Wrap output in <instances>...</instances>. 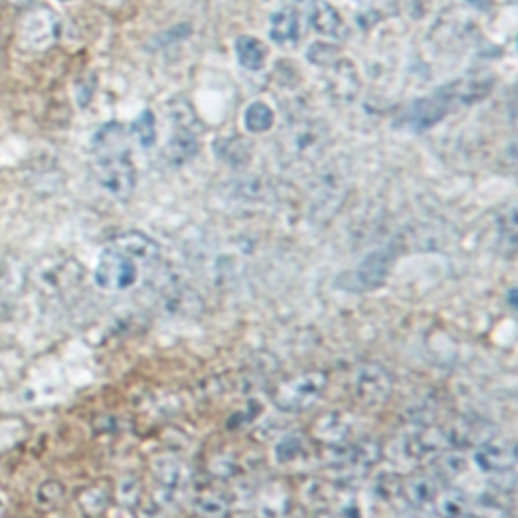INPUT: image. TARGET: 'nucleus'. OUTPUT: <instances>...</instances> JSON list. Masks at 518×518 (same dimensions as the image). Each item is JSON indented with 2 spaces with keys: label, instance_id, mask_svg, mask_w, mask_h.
Instances as JSON below:
<instances>
[{
  "label": "nucleus",
  "instance_id": "9d476101",
  "mask_svg": "<svg viewBox=\"0 0 518 518\" xmlns=\"http://www.w3.org/2000/svg\"><path fill=\"white\" fill-rule=\"evenodd\" d=\"M472 460L480 472H508L518 464V444L512 440L490 438L488 442L476 448Z\"/></svg>",
  "mask_w": 518,
  "mask_h": 518
},
{
  "label": "nucleus",
  "instance_id": "aec40b11",
  "mask_svg": "<svg viewBox=\"0 0 518 518\" xmlns=\"http://www.w3.org/2000/svg\"><path fill=\"white\" fill-rule=\"evenodd\" d=\"M274 460L278 466L294 468L312 460V450L302 434H288L274 446Z\"/></svg>",
  "mask_w": 518,
  "mask_h": 518
},
{
  "label": "nucleus",
  "instance_id": "b1692460",
  "mask_svg": "<svg viewBox=\"0 0 518 518\" xmlns=\"http://www.w3.org/2000/svg\"><path fill=\"white\" fill-rule=\"evenodd\" d=\"M215 154L229 166H245L251 160V144L241 136L219 138L215 142Z\"/></svg>",
  "mask_w": 518,
  "mask_h": 518
},
{
  "label": "nucleus",
  "instance_id": "a18cd8bd",
  "mask_svg": "<svg viewBox=\"0 0 518 518\" xmlns=\"http://www.w3.org/2000/svg\"><path fill=\"white\" fill-rule=\"evenodd\" d=\"M318 518H338V516H332V514H320Z\"/></svg>",
  "mask_w": 518,
  "mask_h": 518
},
{
  "label": "nucleus",
  "instance_id": "4468645a",
  "mask_svg": "<svg viewBox=\"0 0 518 518\" xmlns=\"http://www.w3.org/2000/svg\"><path fill=\"white\" fill-rule=\"evenodd\" d=\"M112 245L118 247L120 251L128 253L130 257L136 259L138 264H144V266H150V264L158 262V257H160L158 243L142 231H134V229L122 231L114 237Z\"/></svg>",
  "mask_w": 518,
  "mask_h": 518
},
{
  "label": "nucleus",
  "instance_id": "a211bd4d",
  "mask_svg": "<svg viewBox=\"0 0 518 518\" xmlns=\"http://www.w3.org/2000/svg\"><path fill=\"white\" fill-rule=\"evenodd\" d=\"M310 25L322 37H330V39L347 37V25H344L340 13L332 5H328L326 0H312Z\"/></svg>",
  "mask_w": 518,
  "mask_h": 518
},
{
  "label": "nucleus",
  "instance_id": "412c9836",
  "mask_svg": "<svg viewBox=\"0 0 518 518\" xmlns=\"http://www.w3.org/2000/svg\"><path fill=\"white\" fill-rule=\"evenodd\" d=\"M403 490H405V500L419 510H429L436 504V498L442 492L438 480L429 474H417L409 478L403 484Z\"/></svg>",
  "mask_w": 518,
  "mask_h": 518
},
{
  "label": "nucleus",
  "instance_id": "ea45409f",
  "mask_svg": "<svg viewBox=\"0 0 518 518\" xmlns=\"http://www.w3.org/2000/svg\"><path fill=\"white\" fill-rule=\"evenodd\" d=\"M466 3L478 11H488L492 7V0H466Z\"/></svg>",
  "mask_w": 518,
  "mask_h": 518
},
{
  "label": "nucleus",
  "instance_id": "4be33fe9",
  "mask_svg": "<svg viewBox=\"0 0 518 518\" xmlns=\"http://www.w3.org/2000/svg\"><path fill=\"white\" fill-rule=\"evenodd\" d=\"M498 243L506 253L518 251V201L508 203L496 219Z\"/></svg>",
  "mask_w": 518,
  "mask_h": 518
},
{
  "label": "nucleus",
  "instance_id": "9b49d317",
  "mask_svg": "<svg viewBox=\"0 0 518 518\" xmlns=\"http://www.w3.org/2000/svg\"><path fill=\"white\" fill-rule=\"evenodd\" d=\"M450 112H452L450 102L446 100L442 90H438L436 94L413 102L403 116V124L415 132H423L438 126Z\"/></svg>",
  "mask_w": 518,
  "mask_h": 518
},
{
  "label": "nucleus",
  "instance_id": "f257e3e1",
  "mask_svg": "<svg viewBox=\"0 0 518 518\" xmlns=\"http://www.w3.org/2000/svg\"><path fill=\"white\" fill-rule=\"evenodd\" d=\"M92 175L100 189L116 201H128L134 195L136 166L128 150L96 154L92 162Z\"/></svg>",
  "mask_w": 518,
  "mask_h": 518
},
{
  "label": "nucleus",
  "instance_id": "39448f33",
  "mask_svg": "<svg viewBox=\"0 0 518 518\" xmlns=\"http://www.w3.org/2000/svg\"><path fill=\"white\" fill-rule=\"evenodd\" d=\"M61 33V23L49 7H35L21 19L17 27V41L27 51H45L55 45Z\"/></svg>",
  "mask_w": 518,
  "mask_h": 518
},
{
  "label": "nucleus",
  "instance_id": "4c0bfd02",
  "mask_svg": "<svg viewBox=\"0 0 518 518\" xmlns=\"http://www.w3.org/2000/svg\"><path fill=\"white\" fill-rule=\"evenodd\" d=\"M118 496L124 504H134L140 498V482L136 478H126L120 482Z\"/></svg>",
  "mask_w": 518,
  "mask_h": 518
},
{
  "label": "nucleus",
  "instance_id": "c9c22d12",
  "mask_svg": "<svg viewBox=\"0 0 518 518\" xmlns=\"http://www.w3.org/2000/svg\"><path fill=\"white\" fill-rule=\"evenodd\" d=\"M379 494L387 500H395L397 496L405 498V490H403L401 480L395 478V476H389V474L379 478Z\"/></svg>",
  "mask_w": 518,
  "mask_h": 518
},
{
  "label": "nucleus",
  "instance_id": "7ed1b4c3",
  "mask_svg": "<svg viewBox=\"0 0 518 518\" xmlns=\"http://www.w3.org/2000/svg\"><path fill=\"white\" fill-rule=\"evenodd\" d=\"M140 282V264L128 253L108 245L94 268V284L106 294L130 292Z\"/></svg>",
  "mask_w": 518,
  "mask_h": 518
},
{
  "label": "nucleus",
  "instance_id": "6e6552de",
  "mask_svg": "<svg viewBox=\"0 0 518 518\" xmlns=\"http://www.w3.org/2000/svg\"><path fill=\"white\" fill-rule=\"evenodd\" d=\"M326 88L332 100L353 104L361 92V75L351 59H338L326 69Z\"/></svg>",
  "mask_w": 518,
  "mask_h": 518
},
{
  "label": "nucleus",
  "instance_id": "79ce46f5",
  "mask_svg": "<svg viewBox=\"0 0 518 518\" xmlns=\"http://www.w3.org/2000/svg\"><path fill=\"white\" fill-rule=\"evenodd\" d=\"M11 5H15V7H27V5H31L33 0H9Z\"/></svg>",
  "mask_w": 518,
  "mask_h": 518
},
{
  "label": "nucleus",
  "instance_id": "7c9ffc66",
  "mask_svg": "<svg viewBox=\"0 0 518 518\" xmlns=\"http://www.w3.org/2000/svg\"><path fill=\"white\" fill-rule=\"evenodd\" d=\"M434 506L438 508V514L442 518H454V516L466 512L468 500H466V494H462L460 490L450 488V490H444V492L438 494Z\"/></svg>",
  "mask_w": 518,
  "mask_h": 518
},
{
  "label": "nucleus",
  "instance_id": "c756f323",
  "mask_svg": "<svg viewBox=\"0 0 518 518\" xmlns=\"http://www.w3.org/2000/svg\"><path fill=\"white\" fill-rule=\"evenodd\" d=\"M193 506L205 518H223L227 514V500L213 490L197 494Z\"/></svg>",
  "mask_w": 518,
  "mask_h": 518
},
{
  "label": "nucleus",
  "instance_id": "1a4fd4ad",
  "mask_svg": "<svg viewBox=\"0 0 518 518\" xmlns=\"http://www.w3.org/2000/svg\"><path fill=\"white\" fill-rule=\"evenodd\" d=\"M492 88H494V75L474 73L452 81L450 85H446V88H442V94L450 102L452 110H456V108H466L476 102H482L484 98L490 96Z\"/></svg>",
  "mask_w": 518,
  "mask_h": 518
},
{
  "label": "nucleus",
  "instance_id": "f704fd0d",
  "mask_svg": "<svg viewBox=\"0 0 518 518\" xmlns=\"http://www.w3.org/2000/svg\"><path fill=\"white\" fill-rule=\"evenodd\" d=\"M338 518H363V508L355 494L347 492L338 496Z\"/></svg>",
  "mask_w": 518,
  "mask_h": 518
},
{
  "label": "nucleus",
  "instance_id": "a19ab883",
  "mask_svg": "<svg viewBox=\"0 0 518 518\" xmlns=\"http://www.w3.org/2000/svg\"><path fill=\"white\" fill-rule=\"evenodd\" d=\"M508 300H510V304L518 310V290H512V292L508 294Z\"/></svg>",
  "mask_w": 518,
  "mask_h": 518
},
{
  "label": "nucleus",
  "instance_id": "72a5a7b5",
  "mask_svg": "<svg viewBox=\"0 0 518 518\" xmlns=\"http://www.w3.org/2000/svg\"><path fill=\"white\" fill-rule=\"evenodd\" d=\"M306 57H308L310 63L322 65V67H330L334 61L340 59L338 49L334 45H330V43H314V45H310Z\"/></svg>",
  "mask_w": 518,
  "mask_h": 518
},
{
  "label": "nucleus",
  "instance_id": "20e7f679",
  "mask_svg": "<svg viewBox=\"0 0 518 518\" xmlns=\"http://www.w3.org/2000/svg\"><path fill=\"white\" fill-rule=\"evenodd\" d=\"M328 377L322 371H306L282 381L274 391V405L284 413H302L324 395Z\"/></svg>",
  "mask_w": 518,
  "mask_h": 518
},
{
  "label": "nucleus",
  "instance_id": "c85d7f7f",
  "mask_svg": "<svg viewBox=\"0 0 518 518\" xmlns=\"http://www.w3.org/2000/svg\"><path fill=\"white\" fill-rule=\"evenodd\" d=\"M130 134L144 150H150L156 144V118L152 110L140 112V116L130 126Z\"/></svg>",
  "mask_w": 518,
  "mask_h": 518
},
{
  "label": "nucleus",
  "instance_id": "f8f14e48",
  "mask_svg": "<svg viewBox=\"0 0 518 518\" xmlns=\"http://www.w3.org/2000/svg\"><path fill=\"white\" fill-rule=\"evenodd\" d=\"M393 259H395V255L389 247L375 249L373 253H369L353 274L355 288L369 292V290L383 286L393 268Z\"/></svg>",
  "mask_w": 518,
  "mask_h": 518
},
{
  "label": "nucleus",
  "instance_id": "de8ad7c7",
  "mask_svg": "<svg viewBox=\"0 0 518 518\" xmlns=\"http://www.w3.org/2000/svg\"><path fill=\"white\" fill-rule=\"evenodd\" d=\"M284 518H288V516H284Z\"/></svg>",
  "mask_w": 518,
  "mask_h": 518
},
{
  "label": "nucleus",
  "instance_id": "2eb2a0df",
  "mask_svg": "<svg viewBox=\"0 0 518 518\" xmlns=\"http://www.w3.org/2000/svg\"><path fill=\"white\" fill-rule=\"evenodd\" d=\"M448 440H446V431H438V429H423V431H415V434L407 436L403 440V452L411 462H423L431 456L440 454L446 448Z\"/></svg>",
  "mask_w": 518,
  "mask_h": 518
},
{
  "label": "nucleus",
  "instance_id": "5701e85b",
  "mask_svg": "<svg viewBox=\"0 0 518 518\" xmlns=\"http://www.w3.org/2000/svg\"><path fill=\"white\" fill-rule=\"evenodd\" d=\"M235 53L239 59V65L247 71H259L266 63L268 57V49L266 45L255 39V37H239L235 43Z\"/></svg>",
  "mask_w": 518,
  "mask_h": 518
},
{
  "label": "nucleus",
  "instance_id": "c03bdc74",
  "mask_svg": "<svg viewBox=\"0 0 518 518\" xmlns=\"http://www.w3.org/2000/svg\"><path fill=\"white\" fill-rule=\"evenodd\" d=\"M231 518H251L249 514H235V516H231Z\"/></svg>",
  "mask_w": 518,
  "mask_h": 518
},
{
  "label": "nucleus",
  "instance_id": "bb28decb",
  "mask_svg": "<svg viewBox=\"0 0 518 518\" xmlns=\"http://www.w3.org/2000/svg\"><path fill=\"white\" fill-rule=\"evenodd\" d=\"M92 150L94 154H104V152H116V150H128L126 146V132L120 124H106L102 126L94 138H92Z\"/></svg>",
  "mask_w": 518,
  "mask_h": 518
},
{
  "label": "nucleus",
  "instance_id": "cd10ccee",
  "mask_svg": "<svg viewBox=\"0 0 518 518\" xmlns=\"http://www.w3.org/2000/svg\"><path fill=\"white\" fill-rule=\"evenodd\" d=\"M274 122H276V114L264 102H253L245 110V128L253 134H262V132L270 130L274 126Z\"/></svg>",
  "mask_w": 518,
  "mask_h": 518
},
{
  "label": "nucleus",
  "instance_id": "58836bf2",
  "mask_svg": "<svg viewBox=\"0 0 518 518\" xmlns=\"http://www.w3.org/2000/svg\"><path fill=\"white\" fill-rule=\"evenodd\" d=\"M506 106H508L510 116H512V118H518V85H514V88L508 92Z\"/></svg>",
  "mask_w": 518,
  "mask_h": 518
},
{
  "label": "nucleus",
  "instance_id": "ddd939ff",
  "mask_svg": "<svg viewBox=\"0 0 518 518\" xmlns=\"http://www.w3.org/2000/svg\"><path fill=\"white\" fill-rule=\"evenodd\" d=\"M342 454L330 456L332 466L347 472H365L381 460V446L375 440H363L353 446H340Z\"/></svg>",
  "mask_w": 518,
  "mask_h": 518
},
{
  "label": "nucleus",
  "instance_id": "f3484780",
  "mask_svg": "<svg viewBox=\"0 0 518 518\" xmlns=\"http://www.w3.org/2000/svg\"><path fill=\"white\" fill-rule=\"evenodd\" d=\"M162 154H164L166 162L172 166H183V164L191 162L199 154V138H197L195 130H191L187 126H177L175 132H172L170 140L166 142Z\"/></svg>",
  "mask_w": 518,
  "mask_h": 518
},
{
  "label": "nucleus",
  "instance_id": "a878e982",
  "mask_svg": "<svg viewBox=\"0 0 518 518\" xmlns=\"http://www.w3.org/2000/svg\"><path fill=\"white\" fill-rule=\"evenodd\" d=\"M482 423L480 421H472V419H458L448 431H446V440L452 446H474V444H484L488 442L486 438H482Z\"/></svg>",
  "mask_w": 518,
  "mask_h": 518
},
{
  "label": "nucleus",
  "instance_id": "393cba45",
  "mask_svg": "<svg viewBox=\"0 0 518 518\" xmlns=\"http://www.w3.org/2000/svg\"><path fill=\"white\" fill-rule=\"evenodd\" d=\"M270 37L278 45H292L300 39V23L294 11H278L270 19Z\"/></svg>",
  "mask_w": 518,
  "mask_h": 518
},
{
  "label": "nucleus",
  "instance_id": "0eeeda50",
  "mask_svg": "<svg viewBox=\"0 0 518 518\" xmlns=\"http://www.w3.org/2000/svg\"><path fill=\"white\" fill-rule=\"evenodd\" d=\"M353 393L365 407H381L393 393V377L381 365L363 363L353 373Z\"/></svg>",
  "mask_w": 518,
  "mask_h": 518
},
{
  "label": "nucleus",
  "instance_id": "e433bc0d",
  "mask_svg": "<svg viewBox=\"0 0 518 518\" xmlns=\"http://www.w3.org/2000/svg\"><path fill=\"white\" fill-rule=\"evenodd\" d=\"M466 466H468V462L458 454H446V458L440 460V468H444L442 472L450 478H456V476L464 474Z\"/></svg>",
  "mask_w": 518,
  "mask_h": 518
},
{
  "label": "nucleus",
  "instance_id": "2f4dec72",
  "mask_svg": "<svg viewBox=\"0 0 518 518\" xmlns=\"http://www.w3.org/2000/svg\"><path fill=\"white\" fill-rule=\"evenodd\" d=\"M229 195L235 199H241V201H259V199H266L264 197L266 185L259 181V177H245L231 185Z\"/></svg>",
  "mask_w": 518,
  "mask_h": 518
},
{
  "label": "nucleus",
  "instance_id": "473e14b6",
  "mask_svg": "<svg viewBox=\"0 0 518 518\" xmlns=\"http://www.w3.org/2000/svg\"><path fill=\"white\" fill-rule=\"evenodd\" d=\"M496 170L504 175H518V136L508 140L496 156Z\"/></svg>",
  "mask_w": 518,
  "mask_h": 518
},
{
  "label": "nucleus",
  "instance_id": "37998d69",
  "mask_svg": "<svg viewBox=\"0 0 518 518\" xmlns=\"http://www.w3.org/2000/svg\"><path fill=\"white\" fill-rule=\"evenodd\" d=\"M454 518H478V516H472V514L464 512V514H458V516H454Z\"/></svg>",
  "mask_w": 518,
  "mask_h": 518
},
{
  "label": "nucleus",
  "instance_id": "49530a36",
  "mask_svg": "<svg viewBox=\"0 0 518 518\" xmlns=\"http://www.w3.org/2000/svg\"><path fill=\"white\" fill-rule=\"evenodd\" d=\"M3 506H5V502H3V498H0V510H3Z\"/></svg>",
  "mask_w": 518,
  "mask_h": 518
},
{
  "label": "nucleus",
  "instance_id": "6ab92c4d",
  "mask_svg": "<svg viewBox=\"0 0 518 518\" xmlns=\"http://www.w3.org/2000/svg\"><path fill=\"white\" fill-rule=\"evenodd\" d=\"M81 278V270L77 268L75 262L71 259H63V262H47L39 272H37V280L39 284L49 292H63L71 286H75Z\"/></svg>",
  "mask_w": 518,
  "mask_h": 518
},
{
  "label": "nucleus",
  "instance_id": "f03ea898",
  "mask_svg": "<svg viewBox=\"0 0 518 518\" xmlns=\"http://www.w3.org/2000/svg\"><path fill=\"white\" fill-rule=\"evenodd\" d=\"M282 152L292 162H316L326 152L330 134L322 120L298 118L282 134Z\"/></svg>",
  "mask_w": 518,
  "mask_h": 518
},
{
  "label": "nucleus",
  "instance_id": "423d86ee",
  "mask_svg": "<svg viewBox=\"0 0 518 518\" xmlns=\"http://www.w3.org/2000/svg\"><path fill=\"white\" fill-rule=\"evenodd\" d=\"M152 476L156 502L162 506H175L191 482L189 466L175 456H158L152 464Z\"/></svg>",
  "mask_w": 518,
  "mask_h": 518
},
{
  "label": "nucleus",
  "instance_id": "dca6fc26",
  "mask_svg": "<svg viewBox=\"0 0 518 518\" xmlns=\"http://www.w3.org/2000/svg\"><path fill=\"white\" fill-rule=\"evenodd\" d=\"M353 421L347 413L342 411H328L320 415L314 423V438L328 446H342L347 436L351 434Z\"/></svg>",
  "mask_w": 518,
  "mask_h": 518
}]
</instances>
